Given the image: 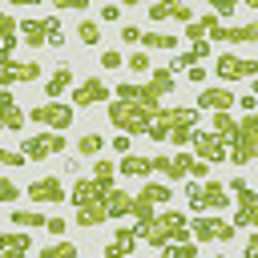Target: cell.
<instances>
[{
    "mask_svg": "<svg viewBox=\"0 0 258 258\" xmlns=\"http://www.w3.org/2000/svg\"><path fill=\"white\" fill-rule=\"evenodd\" d=\"M161 113V101H141V105H129V101H109V121L125 133V137H133V133H145L149 129V121Z\"/></svg>",
    "mask_w": 258,
    "mask_h": 258,
    "instance_id": "obj_1",
    "label": "cell"
},
{
    "mask_svg": "<svg viewBox=\"0 0 258 258\" xmlns=\"http://www.w3.org/2000/svg\"><path fill=\"white\" fill-rule=\"evenodd\" d=\"M141 242H149L157 250L169 246V242H189V218L181 210H161V214H153V222H149Z\"/></svg>",
    "mask_w": 258,
    "mask_h": 258,
    "instance_id": "obj_2",
    "label": "cell"
},
{
    "mask_svg": "<svg viewBox=\"0 0 258 258\" xmlns=\"http://www.w3.org/2000/svg\"><path fill=\"white\" fill-rule=\"evenodd\" d=\"M254 153H258V117L246 113V117L238 121L234 137L226 141V161H234V165H250Z\"/></svg>",
    "mask_w": 258,
    "mask_h": 258,
    "instance_id": "obj_3",
    "label": "cell"
},
{
    "mask_svg": "<svg viewBox=\"0 0 258 258\" xmlns=\"http://www.w3.org/2000/svg\"><path fill=\"white\" fill-rule=\"evenodd\" d=\"M16 153H20L24 161H44V157H56V153H64V133H52V129L24 133Z\"/></svg>",
    "mask_w": 258,
    "mask_h": 258,
    "instance_id": "obj_4",
    "label": "cell"
},
{
    "mask_svg": "<svg viewBox=\"0 0 258 258\" xmlns=\"http://www.w3.org/2000/svg\"><path fill=\"white\" fill-rule=\"evenodd\" d=\"M198 117H202V109L198 105H177V109H161L153 121H149V137L153 141H165L169 137V129H177V125H198Z\"/></svg>",
    "mask_w": 258,
    "mask_h": 258,
    "instance_id": "obj_5",
    "label": "cell"
},
{
    "mask_svg": "<svg viewBox=\"0 0 258 258\" xmlns=\"http://www.w3.org/2000/svg\"><path fill=\"white\" fill-rule=\"evenodd\" d=\"M28 121L32 125H44L52 133H64L73 125V105H64V101H40V105H32Z\"/></svg>",
    "mask_w": 258,
    "mask_h": 258,
    "instance_id": "obj_6",
    "label": "cell"
},
{
    "mask_svg": "<svg viewBox=\"0 0 258 258\" xmlns=\"http://www.w3.org/2000/svg\"><path fill=\"white\" fill-rule=\"evenodd\" d=\"M226 189L238 198V210H234L230 226H234V230H238V226H246V230H250V226L258 222V194H254V189H250L242 177H230V185H226Z\"/></svg>",
    "mask_w": 258,
    "mask_h": 258,
    "instance_id": "obj_7",
    "label": "cell"
},
{
    "mask_svg": "<svg viewBox=\"0 0 258 258\" xmlns=\"http://www.w3.org/2000/svg\"><path fill=\"white\" fill-rule=\"evenodd\" d=\"M234 234H238V230H234L222 214H210V218H194V222H189V238H194L198 246H202V242H230Z\"/></svg>",
    "mask_w": 258,
    "mask_h": 258,
    "instance_id": "obj_8",
    "label": "cell"
},
{
    "mask_svg": "<svg viewBox=\"0 0 258 258\" xmlns=\"http://www.w3.org/2000/svg\"><path fill=\"white\" fill-rule=\"evenodd\" d=\"M214 73L222 77V81H254L258 77V60H250V56H238V52H222L218 56V64H214Z\"/></svg>",
    "mask_w": 258,
    "mask_h": 258,
    "instance_id": "obj_9",
    "label": "cell"
},
{
    "mask_svg": "<svg viewBox=\"0 0 258 258\" xmlns=\"http://www.w3.org/2000/svg\"><path fill=\"white\" fill-rule=\"evenodd\" d=\"M189 149H194V157H198V161H206V165L226 161V141H222L218 133H210V129H198V133H194V141H189Z\"/></svg>",
    "mask_w": 258,
    "mask_h": 258,
    "instance_id": "obj_10",
    "label": "cell"
},
{
    "mask_svg": "<svg viewBox=\"0 0 258 258\" xmlns=\"http://www.w3.org/2000/svg\"><path fill=\"white\" fill-rule=\"evenodd\" d=\"M206 40H222L226 48L230 44H254L258 40V24H218Z\"/></svg>",
    "mask_w": 258,
    "mask_h": 258,
    "instance_id": "obj_11",
    "label": "cell"
},
{
    "mask_svg": "<svg viewBox=\"0 0 258 258\" xmlns=\"http://www.w3.org/2000/svg\"><path fill=\"white\" fill-rule=\"evenodd\" d=\"M101 101H109V85L97 81V77H89L73 89V109H89V105H101Z\"/></svg>",
    "mask_w": 258,
    "mask_h": 258,
    "instance_id": "obj_12",
    "label": "cell"
},
{
    "mask_svg": "<svg viewBox=\"0 0 258 258\" xmlns=\"http://www.w3.org/2000/svg\"><path fill=\"white\" fill-rule=\"evenodd\" d=\"M24 194L32 198V206H40V202H64V198H69L60 177H36V181H28Z\"/></svg>",
    "mask_w": 258,
    "mask_h": 258,
    "instance_id": "obj_13",
    "label": "cell"
},
{
    "mask_svg": "<svg viewBox=\"0 0 258 258\" xmlns=\"http://www.w3.org/2000/svg\"><path fill=\"white\" fill-rule=\"evenodd\" d=\"M36 77H40V64L36 60H12V64L0 69V89H12L20 81H36Z\"/></svg>",
    "mask_w": 258,
    "mask_h": 258,
    "instance_id": "obj_14",
    "label": "cell"
},
{
    "mask_svg": "<svg viewBox=\"0 0 258 258\" xmlns=\"http://www.w3.org/2000/svg\"><path fill=\"white\" fill-rule=\"evenodd\" d=\"M198 109H210V113H230L234 109V93L226 85H210L198 93Z\"/></svg>",
    "mask_w": 258,
    "mask_h": 258,
    "instance_id": "obj_15",
    "label": "cell"
},
{
    "mask_svg": "<svg viewBox=\"0 0 258 258\" xmlns=\"http://www.w3.org/2000/svg\"><path fill=\"white\" fill-rule=\"evenodd\" d=\"M105 194L109 189H101L93 177H81L77 185H73V194H69V202H73V210H81V206H93V202H105Z\"/></svg>",
    "mask_w": 258,
    "mask_h": 258,
    "instance_id": "obj_16",
    "label": "cell"
},
{
    "mask_svg": "<svg viewBox=\"0 0 258 258\" xmlns=\"http://www.w3.org/2000/svg\"><path fill=\"white\" fill-rule=\"evenodd\" d=\"M133 250H137V234H133L129 226H117V234H113V242L105 246L101 258H129Z\"/></svg>",
    "mask_w": 258,
    "mask_h": 258,
    "instance_id": "obj_17",
    "label": "cell"
},
{
    "mask_svg": "<svg viewBox=\"0 0 258 258\" xmlns=\"http://www.w3.org/2000/svg\"><path fill=\"white\" fill-rule=\"evenodd\" d=\"M202 206L214 210V214H226V206H230L226 181H202Z\"/></svg>",
    "mask_w": 258,
    "mask_h": 258,
    "instance_id": "obj_18",
    "label": "cell"
},
{
    "mask_svg": "<svg viewBox=\"0 0 258 258\" xmlns=\"http://www.w3.org/2000/svg\"><path fill=\"white\" fill-rule=\"evenodd\" d=\"M141 93H145V101H161V97H169V93H173V73L153 69V77H149V85H141Z\"/></svg>",
    "mask_w": 258,
    "mask_h": 258,
    "instance_id": "obj_19",
    "label": "cell"
},
{
    "mask_svg": "<svg viewBox=\"0 0 258 258\" xmlns=\"http://www.w3.org/2000/svg\"><path fill=\"white\" fill-rule=\"evenodd\" d=\"M129 210H133V194L113 185V189L105 194V214H109V218H129Z\"/></svg>",
    "mask_w": 258,
    "mask_h": 258,
    "instance_id": "obj_20",
    "label": "cell"
},
{
    "mask_svg": "<svg viewBox=\"0 0 258 258\" xmlns=\"http://www.w3.org/2000/svg\"><path fill=\"white\" fill-rule=\"evenodd\" d=\"M73 85V69L69 64H56V73L44 81V97H52V101H60V93Z\"/></svg>",
    "mask_w": 258,
    "mask_h": 258,
    "instance_id": "obj_21",
    "label": "cell"
},
{
    "mask_svg": "<svg viewBox=\"0 0 258 258\" xmlns=\"http://www.w3.org/2000/svg\"><path fill=\"white\" fill-rule=\"evenodd\" d=\"M105 222H109L105 202H93V206H81V210H77V226H85V230H97V226H105Z\"/></svg>",
    "mask_w": 258,
    "mask_h": 258,
    "instance_id": "obj_22",
    "label": "cell"
},
{
    "mask_svg": "<svg viewBox=\"0 0 258 258\" xmlns=\"http://www.w3.org/2000/svg\"><path fill=\"white\" fill-rule=\"evenodd\" d=\"M117 173H125V177H149V157H141V153H125V157L117 161Z\"/></svg>",
    "mask_w": 258,
    "mask_h": 258,
    "instance_id": "obj_23",
    "label": "cell"
},
{
    "mask_svg": "<svg viewBox=\"0 0 258 258\" xmlns=\"http://www.w3.org/2000/svg\"><path fill=\"white\" fill-rule=\"evenodd\" d=\"M16 32L24 36V44H28V48H40V44H44V24H40L36 16L20 20V24H16Z\"/></svg>",
    "mask_w": 258,
    "mask_h": 258,
    "instance_id": "obj_24",
    "label": "cell"
},
{
    "mask_svg": "<svg viewBox=\"0 0 258 258\" xmlns=\"http://www.w3.org/2000/svg\"><path fill=\"white\" fill-rule=\"evenodd\" d=\"M101 149H105V137L101 133H81V141H77V153L81 157H101Z\"/></svg>",
    "mask_w": 258,
    "mask_h": 258,
    "instance_id": "obj_25",
    "label": "cell"
},
{
    "mask_svg": "<svg viewBox=\"0 0 258 258\" xmlns=\"http://www.w3.org/2000/svg\"><path fill=\"white\" fill-rule=\"evenodd\" d=\"M113 177H117V165L97 157V161H93V181H97L101 189H113Z\"/></svg>",
    "mask_w": 258,
    "mask_h": 258,
    "instance_id": "obj_26",
    "label": "cell"
},
{
    "mask_svg": "<svg viewBox=\"0 0 258 258\" xmlns=\"http://www.w3.org/2000/svg\"><path fill=\"white\" fill-rule=\"evenodd\" d=\"M141 198H149L153 206H165V202L173 198V189H169L165 181H145V185H141Z\"/></svg>",
    "mask_w": 258,
    "mask_h": 258,
    "instance_id": "obj_27",
    "label": "cell"
},
{
    "mask_svg": "<svg viewBox=\"0 0 258 258\" xmlns=\"http://www.w3.org/2000/svg\"><path fill=\"white\" fill-rule=\"evenodd\" d=\"M161 258H198V242L189 238V242H169V246H161L157 250Z\"/></svg>",
    "mask_w": 258,
    "mask_h": 258,
    "instance_id": "obj_28",
    "label": "cell"
},
{
    "mask_svg": "<svg viewBox=\"0 0 258 258\" xmlns=\"http://www.w3.org/2000/svg\"><path fill=\"white\" fill-rule=\"evenodd\" d=\"M40 24H44V44L60 48V44H64V28H60V20H56V16H40Z\"/></svg>",
    "mask_w": 258,
    "mask_h": 258,
    "instance_id": "obj_29",
    "label": "cell"
},
{
    "mask_svg": "<svg viewBox=\"0 0 258 258\" xmlns=\"http://www.w3.org/2000/svg\"><path fill=\"white\" fill-rule=\"evenodd\" d=\"M137 44H145V48H161V52H169L173 44H177V36H169V32H141V40Z\"/></svg>",
    "mask_w": 258,
    "mask_h": 258,
    "instance_id": "obj_30",
    "label": "cell"
},
{
    "mask_svg": "<svg viewBox=\"0 0 258 258\" xmlns=\"http://www.w3.org/2000/svg\"><path fill=\"white\" fill-rule=\"evenodd\" d=\"M234 129H238V117H230V113H214V125H210V133H218L222 141H230V137H234Z\"/></svg>",
    "mask_w": 258,
    "mask_h": 258,
    "instance_id": "obj_31",
    "label": "cell"
},
{
    "mask_svg": "<svg viewBox=\"0 0 258 258\" xmlns=\"http://www.w3.org/2000/svg\"><path fill=\"white\" fill-rule=\"evenodd\" d=\"M194 133H198V125H177V129H169V137H165V141H173V145H181V149H189V141H194Z\"/></svg>",
    "mask_w": 258,
    "mask_h": 258,
    "instance_id": "obj_32",
    "label": "cell"
},
{
    "mask_svg": "<svg viewBox=\"0 0 258 258\" xmlns=\"http://www.w3.org/2000/svg\"><path fill=\"white\" fill-rule=\"evenodd\" d=\"M185 202H189V210H194V218H202V181H185Z\"/></svg>",
    "mask_w": 258,
    "mask_h": 258,
    "instance_id": "obj_33",
    "label": "cell"
},
{
    "mask_svg": "<svg viewBox=\"0 0 258 258\" xmlns=\"http://www.w3.org/2000/svg\"><path fill=\"white\" fill-rule=\"evenodd\" d=\"M12 226H28V230H36V226H44V218H40L36 210H12Z\"/></svg>",
    "mask_w": 258,
    "mask_h": 258,
    "instance_id": "obj_34",
    "label": "cell"
},
{
    "mask_svg": "<svg viewBox=\"0 0 258 258\" xmlns=\"http://www.w3.org/2000/svg\"><path fill=\"white\" fill-rule=\"evenodd\" d=\"M77 40L93 48V44L101 40V32H97V24H93V20H81V24H77Z\"/></svg>",
    "mask_w": 258,
    "mask_h": 258,
    "instance_id": "obj_35",
    "label": "cell"
},
{
    "mask_svg": "<svg viewBox=\"0 0 258 258\" xmlns=\"http://www.w3.org/2000/svg\"><path fill=\"white\" fill-rule=\"evenodd\" d=\"M40 258H77V246L73 242H56V246L40 250Z\"/></svg>",
    "mask_w": 258,
    "mask_h": 258,
    "instance_id": "obj_36",
    "label": "cell"
},
{
    "mask_svg": "<svg viewBox=\"0 0 258 258\" xmlns=\"http://www.w3.org/2000/svg\"><path fill=\"white\" fill-rule=\"evenodd\" d=\"M12 36H20V32H16V16L0 8V44H4V40H12Z\"/></svg>",
    "mask_w": 258,
    "mask_h": 258,
    "instance_id": "obj_37",
    "label": "cell"
},
{
    "mask_svg": "<svg viewBox=\"0 0 258 258\" xmlns=\"http://www.w3.org/2000/svg\"><path fill=\"white\" fill-rule=\"evenodd\" d=\"M125 64H129V73H149V69H153L145 52H129V60H125Z\"/></svg>",
    "mask_w": 258,
    "mask_h": 258,
    "instance_id": "obj_38",
    "label": "cell"
},
{
    "mask_svg": "<svg viewBox=\"0 0 258 258\" xmlns=\"http://www.w3.org/2000/svg\"><path fill=\"white\" fill-rule=\"evenodd\" d=\"M16 198H20V189H16L8 177H0V206H12Z\"/></svg>",
    "mask_w": 258,
    "mask_h": 258,
    "instance_id": "obj_39",
    "label": "cell"
},
{
    "mask_svg": "<svg viewBox=\"0 0 258 258\" xmlns=\"http://www.w3.org/2000/svg\"><path fill=\"white\" fill-rule=\"evenodd\" d=\"M169 20H177V24H189V20H194V8H189V4H173Z\"/></svg>",
    "mask_w": 258,
    "mask_h": 258,
    "instance_id": "obj_40",
    "label": "cell"
},
{
    "mask_svg": "<svg viewBox=\"0 0 258 258\" xmlns=\"http://www.w3.org/2000/svg\"><path fill=\"white\" fill-rule=\"evenodd\" d=\"M101 69H125V56L109 48V52H101Z\"/></svg>",
    "mask_w": 258,
    "mask_h": 258,
    "instance_id": "obj_41",
    "label": "cell"
},
{
    "mask_svg": "<svg viewBox=\"0 0 258 258\" xmlns=\"http://www.w3.org/2000/svg\"><path fill=\"white\" fill-rule=\"evenodd\" d=\"M169 12H173V4H149V20H169Z\"/></svg>",
    "mask_w": 258,
    "mask_h": 258,
    "instance_id": "obj_42",
    "label": "cell"
},
{
    "mask_svg": "<svg viewBox=\"0 0 258 258\" xmlns=\"http://www.w3.org/2000/svg\"><path fill=\"white\" fill-rule=\"evenodd\" d=\"M185 36H189V40H206V24H202V20L194 16V20L185 24Z\"/></svg>",
    "mask_w": 258,
    "mask_h": 258,
    "instance_id": "obj_43",
    "label": "cell"
},
{
    "mask_svg": "<svg viewBox=\"0 0 258 258\" xmlns=\"http://www.w3.org/2000/svg\"><path fill=\"white\" fill-rule=\"evenodd\" d=\"M230 12H234V0H214V16L218 20H230Z\"/></svg>",
    "mask_w": 258,
    "mask_h": 258,
    "instance_id": "obj_44",
    "label": "cell"
},
{
    "mask_svg": "<svg viewBox=\"0 0 258 258\" xmlns=\"http://www.w3.org/2000/svg\"><path fill=\"white\" fill-rule=\"evenodd\" d=\"M121 40H125V44H137V40H141V28H137V24H121Z\"/></svg>",
    "mask_w": 258,
    "mask_h": 258,
    "instance_id": "obj_45",
    "label": "cell"
},
{
    "mask_svg": "<svg viewBox=\"0 0 258 258\" xmlns=\"http://www.w3.org/2000/svg\"><path fill=\"white\" fill-rule=\"evenodd\" d=\"M16 40H20V36H12V40H4V44H0V69H4V64H12V48H16Z\"/></svg>",
    "mask_w": 258,
    "mask_h": 258,
    "instance_id": "obj_46",
    "label": "cell"
},
{
    "mask_svg": "<svg viewBox=\"0 0 258 258\" xmlns=\"http://www.w3.org/2000/svg\"><path fill=\"white\" fill-rule=\"evenodd\" d=\"M101 20H105V24H117V20H121V8H117V4H105V8H101Z\"/></svg>",
    "mask_w": 258,
    "mask_h": 258,
    "instance_id": "obj_47",
    "label": "cell"
},
{
    "mask_svg": "<svg viewBox=\"0 0 258 258\" xmlns=\"http://www.w3.org/2000/svg\"><path fill=\"white\" fill-rule=\"evenodd\" d=\"M189 56H194V60H206V56H210V40H194Z\"/></svg>",
    "mask_w": 258,
    "mask_h": 258,
    "instance_id": "obj_48",
    "label": "cell"
},
{
    "mask_svg": "<svg viewBox=\"0 0 258 258\" xmlns=\"http://www.w3.org/2000/svg\"><path fill=\"white\" fill-rule=\"evenodd\" d=\"M113 153H117V157H125V153H129V137H125V133H117V137H113Z\"/></svg>",
    "mask_w": 258,
    "mask_h": 258,
    "instance_id": "obj_49",
    "label": "cell"
},
{
    "mask_svg": "<svg viewBox=\"0 0 258 258\" xmlns=\"http://www.w3.org/2000/svg\"><path fill=\"white\" fill-rule=\"evenodd\" d=\"M242 258H258V234H250V238H246V246H242Z\"/></svg>",
    "mask_w": 258,
    "mask_h": 258,
    "instance_id": "obj_50",
    "label": "cell"
},
{
    "mask_svg": "<svg viewBox=\"0 0 258 258\" xmlns=\"http://www.w3.org/2000/svg\"><path fill=\"white\" fill-rule=\"evenodd\" d=\"M0 165H24V157L12 153V149H0Z\"/></svg>",
    "mask_w": 258,
    "mask_h": 258,
    "instance_id": "obj_51",
    "label": "cell"
},
{
    "mask_svg": "<svg viewBox=\"0 0 258 258\" xmlns=\"http://www.w3.org/2000/svg\"><path fill=\"white\" fill-rule=\"evenodd\" d=\"M44 230H48V234H56V238H60V234H64V218H48V222H44Z\"/></svg>",
    "mask_w": 258,
    "mask_h": 258,
    "instance_id": "obj_52",
    "label": "cell"
},
{
    "mask_svg": "<svg viewBox=\"0 0 258 258\" xmlns=\"http://www.w3.org/2000/svg\"><path fill=\"white\" fill-rule=\"evenodd\" d=\"M12 105H16V97H12L8 89H0V113H4V109H12Z\"/></svg>",
    "mask_w": 258,
    "mask_h": 258,
    "instance_id": "obj_53",
    "label": "cell"
},
{
    "mask_svg": "<svg viewBox=\"0 0 258 258\" xmlns=\"http://www.w3.org/2000/svg\"><path fill=\"white\" fill-rule=\"evenodd\" d=\"M185 73H189V81H194V85H198V81H206V69H202V64H194V69H185Z\"/></svg>",
    "mask_w": 258,
    "mask_h": 258,
    "instance_id": "obj_54",
    "label": "cell"
},
{
    "mask_svg": "<svg viewBox=\"0 0 258 258\" xmlns=\"http://www.w3.org/2000/svg\"><path fill=\"white\" fill-rule=\"evenodd\" d=\"M234 101H238V105H242V109H246V113H254V105H258V101H254V97H234Z\"/></svg>",
    "mask_w": 258,
    "mask_h": 258,
    "instance_id": "obj_55",
    "label": "cell"
},
{
    "mask_svg": "<svg viewBox=\"0 0 258 258\" xmlns=\"http://www.w3.org/2000/svg\"><path fill=\"white\" fill-rule=\"evenodd\" d=\"M28 250H0V258H24Z\"/></svg>",
    "mask_w": 258,
    "mask_h": 258,
    "instance_id": "obj_56",
    "label": "cell"
},
{
    "mask_svg": "<svg viewBox=\"0 0 258 258\" xmlns=\"http://www.w3.org/2000/svg\"><path fill=\"white\" fill-rule=\"evenodd\" d=\"M0 133H4V117H0Z\"/></svg>",
    "mask_w": 258,
    "mask_h": 258,
    "instance_id": "obj_57",
    "label": "cell"
},
{
    "mask_svg": "<svg viewBox=\"0 0 258 258\" xmlns=\"http://www.w3.org/2000/svg\"><path fill=\"white\" fill-rule=\"evenodd\" d=\"M157 258H161V254H157Z\"/></svg>",
    "mask_w": 258,
    "mask_h": 258,
    "instance_id": "obj_58",
    "label": "cell"
}]
</instances>
